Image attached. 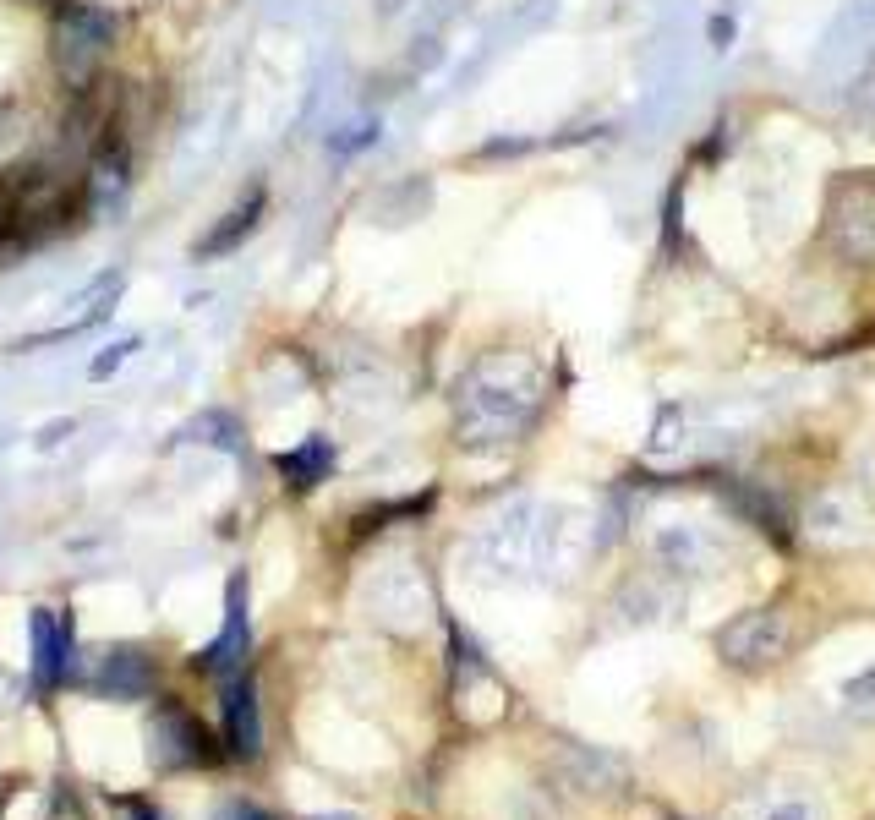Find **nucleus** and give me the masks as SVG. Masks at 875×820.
Masks as SVG:
<instances>
[{"instance_id": "f257e3e1", "label": "nucleus", "mask_w": 875, "mask_h": 820, "mask_svg": "<svg viewBox=\"0 0 875 820\" xmlns=\"http://www.w3.org/2000/svg\"><path fill=\"white\" fill-rule=\"evenodd\" d=\"M115 50V17L93 0H66L55 6V39H50V61L55 77L66 88H88L99 77V66L110 61Z\"/></svg>"}, {"instance_id": "f03ea898", "label": "nucleus", "mask_w": 875, "mask_h": 820, "mask_svg": "<svg viewBox=\"0 0 875 820\" xmlns=\"http://www.w3.org/2000/svg\"><path fill=\"white\" fill-rule=\"evenodd\" d=\"M826 236L837 257L875 263V175H837L826 192Z\"/></svg>"}, {"instance_id": "7ed1b4c3", "label": "nucleus", "mask_w": 875, "mask_h": 820, "mask_svg": "<svg viewBox=\"0 0 875 820\" xmlns=\"http://www.w3.org/2000/svg\"><path fill=\"white\" fill-rule=\"evenodd\" d=\"M717 651L733 667H772L793 651V618L783 607H750L717 629Z\"/></svg>"}, {"instance_id": "20e7f679", "label": "nucleus", "mask_w": 875, "mask_h": 820, "mask_svg": "<svg viewBox=\"0 0 875 820\" xmlns=\"http://www.w3.org/2000/svg\"><path fill=\"white\" fill-rule=\"evenodd\" d=\"M66 662H72V618L44 607V613H33V689L50 695L66 678Z\"/></svg>"}, {"instance_id": "39448f33", "label": "nucleus", "mask_w": 875, "mask_h": 820, "mask_svg": "<svg viewBox=\"0 0 875 820\" xmlns=\"http://www.w3.org/2000/svg\"><path fill=\"white\" fill-rule=\"evenodd\" d=\"M247 662V585L230 580V596H225V629H219V640L203 651V667L219 678H230L236 667Z\"/></svg>"}, {"instance_id": "423d86ee", "label": "nucleus", "mask_w": 875, "mask_h": 820, "mask_svg": "<svg viewBox=\"0 0 875 820\" xmlns=\"http://www.w3.org/2000/svg\"><path fill=\"white\" fill-rule=\"evenodd\" d=\"M225 744L241 760H252L263 749V722H258V689L252 678H230L225 684Z\"/></svg>"}, {"instance_id": "0eeeda50", "label": "nucleus", "mask_w": 875, "mask_h": 820, "mask_svg": "<svg viewBox=\"0 0 875 820\" xmlns=\"http://www.w3.org/2000/svg\"><path fill=\"white\" fill-rule=\"evenodd\" d=\"M159 738H165V760H175V766H203V760H214V749H208L203 728H197L186 711H159Z\"/></svg>"}, {"instance_id": "6e6552de", "label": "nucleus", "mask_w": 875, "mask_h": 820, "mask_svg": "<svg viewBox=\"0 0 875 820\" xmlns=\"http://www.w3.org/2000/svg\"><path fill=\"white\" fill-rule=\"evenodd\" d=\"M148 678H154V667H148L143 651H115L110 662H104V673H99V689L104 695L132 700V695H143L148 689Z\"/></svg>"}, {"instance_id": "1a4fd4ad", "label": "nucleus", "mask_w": 875, "mask_h": 820, "mask_svg": "<svg viewBox=\"0 0 875 820\" xmlns=\"http://www.w3.org/2000/svg\"><path fill=\"white\" fill-rule=\"evenodd\" d=\"M258 214H263V186L247 197V203L236 208V214H225L214 225V236H203V246H197V257H219V252H230V246H241L252 236V225H258Z\"/></svg>"}, {"instance_id": "9d476101", "label": "nucleus", "mask_w": 875, "mask_h": 820, "mask_svg": "<svg viewBox=\"0 0 875 820\" xmlns=\"http://www.w3.org/2000/svg\"><path fill=\"white\" fill-rule=\"evenodd\" d=\"M728 498L739 503V514H750V520H755V531L788 536V514H783V503H777V498H766V492H755V487H744V482H733Z\"/></svg>"}, {"instance_id": "9b49d317", "label": "nucleus", "mask_w": 875, "mask_h": 820, "mask_svg": "<svg viewBox=\"0 0 875 820\" xmlns=\"http://www.w3.org/2000/svg\"><path fill=\"white\" fill-rule=\"evenodd\" d=\"M279 471L290 476V487H312L323 471H329V443H323V438H307L296 454H285V460H279Z\"/></svg>"}, {"instance_id": "f8f14e48", "label": "nucleus", "mask_w": 875, "mask_h": 820, "mask_svg": "<svg viewBox=\"0 0 875 820\" xmlns=\"http://www.w3.org/2000/svg\"><path fill=\"white\" fill-rule=\"evenodd\" d=\"M848 700H854V706H875V673L854 678V684H848Z\"/></svg>"}, {"instance_id": "ddd939ff", "label": "nucleus", "mask_w": 875, "mask_h": 820, "mask_svg": "<svg viewBox=\"0 0 875 820\" xmlns=\"http://www.w3.org/2000/svg\"><path fill=\"white\" fill-rule=\"evenodd\" d=\"M219 820H268V815H263V810H252V804H230V810L219 815Z\"/></svg>"}, {"instance_id": "4468645a", "label": "nucleus", "mask_w": 875, "mask_h": 820, "mask_svg": "<svg viewBox=\"0 0 875 820\" xmlns=\"http://www.w3.org/2000/svg\"><path fill=\"white\" fill-rule=\"evenodd\" d=\"M711 39H717V50H722V44H733V17H717V22H711Z\"/></svg>"}, {"instance_id": "2eb2a0df", "label": "nucleus", "mask_w": 875, "mask_h": 820, "mask_svg": "<svg viewBox=\"0 0 875 820\" xmlns=\"http://www.w3.org/2000/svg\"><path fill=\"white\" fill-rule=\"evenodd\" d=\"M11 230H17V225H11V208H6V192H0V241H6V236H11Z\"/></svg>"}, {"instance_id": "dca6fc26", "label": "nucleus", "mask_w": 875, "mask_h": 820, "mask_svg": "<svg viewBox=\"0 0 875 820\" xmlns=\"http://www.w3.org/2000/svg\"><path fill=\"white\" fill-rule=\"evenodd\" d=\"M378 6H383V11H400V6H405V0H378Z\"/></svg>"}, {"instance_id": "f3484780", "label": "nucleus", "mask_w": 875, "mask_h": 820, "mask_svg": "<svg viewBox=\"0 0 875 820\" xmlns=\"http://www.w3.org/2000/svg\"><path fill=\"white\" fill-rule=\"evenodd\" d=\"M28 6H66V0H28Z\"/></svg>"}]
</instances>
